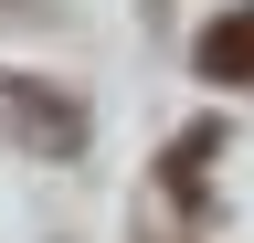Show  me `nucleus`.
<instances>
[{"label":"nucleus","instance_id":"nucleus-1","mask_svg":"<svg viewBox=\"0 0 254 243\" xmlns=\"http://www.w3.org/2000/svg\"><path fill=\"white\" fill-rule=\"evenodd\" d=\"M0 127H21L32 148H53V159H74V148H85V116L64 106V96H21L11 74H0Z\"/></svg>","mask_w":254,"mask_h":243},{"label":"nucleus","instance_id":"nucleus-2","mask_svg":"<svg viewBox=\"0 0 254 243\" xmlns=\"http://www.w3.org/2000/svg\"><path fill=\"white\" fill-rule=\"evenodd\" d=\"M201 74H212V85H254V0L201 32Z\"/></svg>","mask_w":254,"mask_h":243},{"label":"nucleus","instance_id":"nucleus-3","mask_svg":"<svg viewBox=\"0 0 254 243\" xmlns=\"http://www.w3.org/2000/svg\"><path fill=\"white\" fill-rule=\"evenodd\" d=\"M212 159H222V127H180V138H170V191H180V201H201Z\"/></svg>","mask_w":254,"mask_h":243}]
</instances>
